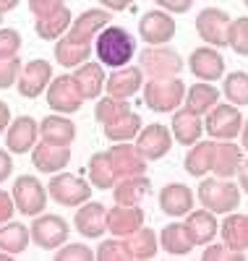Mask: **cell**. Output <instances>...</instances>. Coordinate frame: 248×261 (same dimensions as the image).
<instances>
[{"mask_svg": "<svg viewBox=\"0 0 248 261\" xmlns=\"http://www.w3.org/2000/svg\"><path fill=\"white\" fill-rule=\"evenodd\" d=\"M212 151H214V141H196L193 146H188V154L183 160V170L191 178H204L212 172Z\"/></svg>", "mask_w": 248, "mask_h": 261, "instance_id": "cell-32", "label": "cell"}, {"mask_svg": "<svg viewBox=\"0 0 248 261\" xmlns=\"http://www.w3.org/2000/svg\"><path fill=\"white\" fill-rule=\"evenodd\" d=\"M11 196H13V204H16V212H21V217H37L44 212L47 206V186H42L39 178L34 175H18L13 180V188H11Z\"/></svg>", "mask_w": 248, "mask_h": 261, "instance_id": "cell-8", "label": "cell"}, {"mask_svg": "<svg viewBox=\"0 0 248 261\" xmlns=\"http://www.w3.org/2000/svg\"><path fill=\"white\" fill-rule=\"evenodd\" d=\"M73 21V13L68 11V6H63L60 11L50 13V16H39L34 21V32L39 39H60L65 32H68Z\"/></svg>", "mask_w": 248, "mask_h": 261, "instance_id": "cell-34", "label": "cell"}, {"mask_svg": "<svg viewBox=\"0 0 248 261\" xmlns=\"http://www.w3.org/2000/svg\"><path fill=\"white\" fill-rule=\"evenodd\" d=\"M243 6H245V8H248V0H243Z\"/></svg>", "mask_w": 248, "mask_h": 261, "instance_id": "cell-58", "label": "cell"}, {"mask_svg": "<svg viewBox=\"0 0 248 261\" xmlns=\"http://www.w3.org/2000/svg\"><path fill=\"white\" fill-rule=\"evenodd\" d=\"M172 144H175L172 130L167 125H162V123H149L146 128H141L136 134V149L141 151V157L146 162L162 160L172 149Z\"/></svg>", "mask_w": 248, "mask_h": 261, "instance_id": "cell-13", "label": "cell"}, {"mask_svg": "<svg viewBox=\"0 0 248 261\" xmlns=\"http://www.w3.org/2000/svg\"><path fill=\"white\" fill-rule=\"evenodd\" d=\"M11 258H13L11 253H6V251H0V261H11Z\"/></svg>", "mask_w": 248, "mask_h": 261, "instance_id": "cell-56", "label": "cell"}, {"mask_svg": "<svg viewBox=\"0 0 248 261\" xmlns=\"http://www.w3.org/2000/svg\"><path fill=\"white\" fill-rule=\"evenodd\" d=\"M13 175V160L8 149H0V183H6Z\"/></svg>", "mask_w": 248, "mask_h": 261, "instance_id": "cell-49", "label": "cell"}, {"mask_svg": "<svg viewBox=\"0 0 248 261\" xmlns=\"http://www.w3.org/2000/svg\"><path fill=\"white\" fill-rule=\"evenodd\" d=\"M186 217L188 220L183 225H186V230L191 235L193 246H207L219 235V222H217L214 212H209V209H191Z\"/></svg>", "mask_w": 248, "mask_h": 261, "instance_id": "cell-24", "label": "cell"}, {"mask_svg": "<svg viewBox=\"0 0 248 261\" xmlns=\"http://www.w3.org/2000/svg\"><path fill=\"white\" fill-rule=\"evenodd\" d=\"M39 139L47 144H55V146H71L76 139V123L60 113L47 115L39 123Z\"/></svg>", "mask_w": 248, "mask_h": 261, "instance_id": "cell-26", "label": "cell"}, {"mask_svg": "<svg viewBox=\"0 0 248 261\" xmlns=\"http://www.w3.org/2000/svg\"><path fill=\"white\" fill-rule=\"evenodd\" d=\"M50 199L60 206H81L84 201L92 199V183L73 172H53V178L47 183Z\"/></svg>", "mask_w": 248, "mask_h": 261, "instance_id": "cell-4", "label": "cell"}, {"mask_svg": "<svg viewBox=\"0 0 248 261\" xmlns=\"http://www.w3.org/2000/svg\"><path fill=\"white\" fill-rule=\"evenodd\" d=\"M73 79L79 84V89L84 94V99H97L105 92V65L100 60H86L79 68H73Z\"/></svg>", "mask_w": 248, "mask_h": 261, "instance_id": "cell-25", "label": "cell"}, {"mask_svg": "<svg viewBox=\"0 0 248 261\" xmlns=\"http://www.w3.org/2000/svg\"><path fill=\"white\" fill-rule=\"evenodd\" d=\"M94 258H100V261H126V258H131V251L126 246V238H123V241H120V238H115V241H105L97 248Z\"/></svg>", "mask_w": 248, "mask_h": 261, "instance_id": "cell-41", "label": "cell"}, {"mask_svg": "<svg viewBox=\"0 0 248 261\" xmlns=\"http://www.w3.org/2000/svg\"><path fill=\"white\" fill-rule=\"evenodd\" d=\"M243 160V149L233 141H214L212 151V172L217 178H233Z\"/></svg>", "mask_w": 248, "mask_h": 261, "instance_id": "cell-28", "label": "cell"}, {"mask_svg": "<svg viewBox=\"0 0 248 261\" xmlns=\"http://www.w3.org/2000/svg\"><path fill=\"white\" fill-rule=\"evenodd\" d=\"M29 235H32V243L39 246L42 251H55L60 248L71 235V225L63 220L60 214H50V212H42L37 217H32V225H29Z\"/></svg>", "mask_w": 248, "mask_h": 261, "instance_id": "cell-6", "label": "cell"}, {"mask_svg": "<svg viewBox=\"0 0 248 261\" xmlns=\"http://www.w3.org/2000/svg\"><path fill=\"white\" fill-rule=\"evenodd\" d=\"M201 120H204V130L209 134V139H214V141H233L235 136H240V128H243L245 118L240 115L238 105L217 102Z\"/></svg>", "mask_w": 248, "mask_h": 261, "instance_id": "cell-5", "label": "cell"}, {"mask_svg": "<svg viewBox=\"0 0 248 261\" xmlns=\"http://www.w3.org/2000/svg\"><path fill=\"white\" fill-rule=\"evenodd\" d=\"M11 120H13V118H11V107L0 99V134H6V128H8Z\"/></svg>", "mask_w": 248, "mask_h": 261, "instance_id": "cell-52", "label": "cell"}, {"mask_svg": "<svg viewBox=\"0 0 248 261\" xmlns=\"http://www.w3.org/2000/svg\"><path fill=\"white\" fill-rule=\"evenodd\" d=\"M175 32H178L175 16L162 8L146 11L139 18V37L144 39V45H170Z\"/></svg>", "mask_w": 248, "mask_h": 261, "instance_id": "cell-11", "label": "cell"}, {"mask_svg": "<svg viewBox=\"0 0 248 261\" xmlns=\"http://www.w3.org/2000/svg\"><path fill=\"white\" fill-rule=\"evenodd\" d=\"M18 73H21V58L18 55L0 58V89H11V86H16Z\"/></svg>", "mask_w": 248, "mask_h": 261, "instance_id": "cell-43", "label": "cell"}, {"mask_svg": "<svg viewBox=\"0 0 248 261\" xmlns=\"http://www.w3.org/2000/svg\"><path fill=\"white\" fill-rule=\"evenodd\" d=\"M199 204L214 214H230L240 206V186L230 178H207L199 183Z\"/></svg>", "mask_w": 248, "mask_h": 261, "instance_id": "cell-2", "label": "cell"}, {"mask_svg": "<svg viewBox=\"0 0 248 261\" xmlns=\"http://www.w3.org/2000/svg\"><path fill=\"white\" fill-rule=\"evenodd\" d=\"M228 47H230L235 55L248 58V16H240V18H233V21H230Z\"/></svg>", "mask_w": 248, "mask_h": 261, "instance_id": "cell-40", "label": "cell"}, {"mask_svg": "<svg viewBox=\"0 0 248 261\" xmlns=\"http://www.w3.org/2000/svg\"><path fill=\"white\" fill-rule=\"evenodd\" d=\"M235 175H238V186H240V191L248 193V160H240Z\"/></svg>", "mask_w": 248, "mask_h": 261, "instance_id": "cell-51", "label": "cell"}, {"mask_svg": "<svg viewBox=\"0 0 248 261\" xmlns=\"http://www.w3.org/2000/svg\"><path fill=\"white\" fill-rule=\"evenodd\" d=\"M219 97H222V92L217 89L212 81H196V84H191L186 89V99L183 102H186V107L191 113L204 118L212 107L219 102Z\"/></svg>", "mask_w": 248, "mask_h": 261, "instance_id": "cell-29", "label": "cell"}, {"mask_svg": "<svg viewBox=\"0 0 248 261\" xmlns=\"http://www.w3.org/2000/svg\"><path fill=\"white\" fill-rule=\"evenodd\" d=\"M44 97H47V105L53 113H60V115H73L84 107V94L79 89V84L73 79V73H63V76H53V81L47 84L44 89Z\"/></svg>", "mask_w": 248, "mask_h": 261, "instance_id": "cell-7", "label": "cell"}, {"mask_svg": "<svg viewBox=\"0 0 248 261\" xmlns=\"http://www.w3.org/2000/svg\"><path fill=\"white\" fill-rule=\"evenodd\" d=\"M204 261H214V258H235V261H243L245 258V251H238V248H230L228 243H207L204 253H201Z\"/></svg>", "mask_w": 248, "mask_h": 261, "instance_id": "cell-45", "label": "cell"}, {"mask_svg": "<svg viewBox=\"0 0 248 261\" xmlns=\"http://www.w3.org/2000/svg\"><path fill=\"white\" fill-rule=\"evenodd\" d=\"M157 238H160V248H165L172 256H188L193 251V241H191V235H188L183 222L167 225Z\"/></svg>", "mask_w": 248, "mask_h": 261, "instance_id": "cell-35", "label": "cell"}, {"mask_svg": "<svg viewBox=\"0 0 248 261\" xmlns=\"http://www.w3.org/2000/svg\"><path fill=\"white\" fill-rule=\"evenodd\" d=\"M21 34L11 27H0V58H13L21 53Z\"/></svg>", "mask_w": 248, "mask_h": 261, "instance_id": "cell-44", "label": "cell"}, {"mask_svg": "<svg viewBox=\"0 0 248 261\" xmlns=\"http://www.w3.org/2000/svg\"><path fill=\"white\" fill-rule=\"evenodd\" d=\"M141 71H146L149 79H167V76H178L186 68L183 58L178 50H172L170 45H146L139 55Z\"/></svg>", "mask_w": 248, "mask_h": 261, "instance_id": "cell-9", "label": "cell"}, {"mask_svg": "<svg viewBox=\"0 0 248 261\" xmlns=\"http://www.w3.org/2000/svg\"><path fill=\"white\" fill-rule=\"evenodd\" d=\"M152 191V180L144 175H128V178H118L112 186V196L115 204H141L144 196H149Z\"/></svg>", "mask_w": 248, "mask_h": 261, "instance_id": "cell-30", "label": "cell"}, {"mask_svg": "<svg viewBox=\"0 0 248 261\" xmlns=\"http://www.w3.org/2000/svg\"><path fill=\"white\" fill-rule=\"evenodd\" d=\"M136 0H100V6L102 8H107L110 13H120V11H126V8H131Z\"/></svg>", "mask_w": 248, "mask_h": 261, "instance_id": "cell-50", "label": "cell"}, {"mask_svg": "<svg viewBox=\"0 0 248 261\" xmlns=\"http://www.w3.org/2000/svg\"><path fill=\"white\" fill-rule=\"evenodd\" d=\"M50 81H53V63L42 60V58H34V60L21 65L16 89L24 99H37V97H42L44 89H47Z\"/></svg>", "mask_w": 248, "mask_h": 261, "instance_id": "cell-12", "label": "cell"}, {"mask_svg": "<svg viewBox=\"0 0 248 261\" xmlns=\"http://www.w3.org/2000/svg\"><path fill=\"white\" fill-rule=\"evenodd\" d=\"M154 3H157V8L178 16V13H188L191 6H193V0H154Z\"/></svg>", "mask_w": 248, "mask_h": 261, "instance_id": "cell-47", "label": "cell"}, {"mask_svg": "<svg viewBox=\"0 0 248 261\" xmlns=\"http://www.w3.org/2000/svg\"><path fill=\"white\" fill-rule=\"evenodd\" d=\"M170 130H172V139L180 144V146H193L201 134H204V123H201V115L191 113L188 107H178L172 113V123H170Z\"/></svg>", "mask_w": 248, "mask_h": 261, "instance_id": "cell-23", "label": "cell"}, {"mask_svg": "<svg viewBox=\"0 0 248 261\" xmlns=\"http://www.w3.org/2000/svg\"><path fill=\"white\" fill-rule=\"evenodd\" d=\"M144 86V71L141 65H123V68H112V73L105 79V94L115 99H131Z\"/></svg>", "mask_w": 248, "mask_h": 261, "instance_id": "cell-15", "label": "cell"}, {"mask_svg": "<svg viewBox=\"0 0 248 261\" xmlns=\"http://www.w3.org/2000/svg\"><path fill=\"white\" fill-rule=\"evenodd\" d=\"M219 235L230 248L243 251V214L230 212L228 217H225V222H219Z\"/></svg>", "mask_w": 248, "mask_h": 261, "instance_id": "cell-39", "label": "cell"}, {"mask_svg": "<svg viewBox=\"0 0 248 261\" xmlns=\"http://www.w3.org/2000/svg\"><path fill=\"white\" fill-rule=\"evenodd\" d=\"M13 212H16L13 196H11L8 191H3V188H0V225H3V222H8L11 217H13Z\"/></svg>", "mask_w": 248, "mask_h": 261, "instance_id": "cell-48", "label": "cell"}, {"mask_svg": "<svg viewBox=\"0 0 248 261\" xmlns=\"http://www.w3.org/2000/svg\"><path fill=\"white\" fill-rule=\"evenodd\" d=\"M219 92L230 99V105L245 107L248 105V73L245 71H230L228 76H222V89Z\"/></svg>", "mask_w": 248, "mask_h": 261, "instance_id": "cell-38", "label": "cell"}, {"mask_svg": "<svg viewBox=\"0 0 248 261\" xmlns=\"http://www.w3.org/2000/svg\"><path fill=\"white\" fill-rule=\"evenodd\" d=\"M94 55L105 68H123L136 58V37L126 27L107 24L94 37Z\"/></svg>", "mask_w": 248, "mask_h": 261, "instance_id": "cell-1", "label": "cell"}, {"mask_svg": "<svg viewBox=\"0 0 248 261\" xmlns=\"http://www.w3.org/2000/svg\"><path fill=\"white\" fill-rule=\"evenodd\" d=\"M110 18H112V13L107 8H89L71 21L65 37H71L76 42H94V37L110 24Z\"/></svg>", "mask_w": 248, "mask_h": 261, "instance_id": "cell-19", "label": "cell"}, {"mask_svg": "<svg viewBox=\"0 0 248 261\" xmlns=\"http://www.w3.org/2000/svg\"><path fill=\"white\" fill-rule=\"evenodd\" d=\"M188 71L193 73V79L199 81H219L225 76V58L217 47L204 45V47H196L188 58Z\"/></svg>", "mask_w": 248, "mask_h": 261, "instance_id": "cell-16", "label": "cell"}, {"mask_svg": "<svg viewBox=\"0 0 248 261\" xmlns=\"http://www.w3.org/2000/svg\"><path fill=\"white\" fill-rule=\"evenodd\" d=\"M65 3L63 0H29V11L39 18V16H50L55 11H60Z\"/></svg>", "mask_w": 248, "mask_h": 261, "instance_id": "cell-46", "label": "cell"}, {"mask_svg": "<svg viewBox=\"0 0 248 261\" xmlns=\"http://www.w3.org/2000/svg\"><path fill=\"white\" fill-rule=\"evenodd\" d=\"M144 89V105L152 113H175L186 99V84L178 76H167V79H149Z\"/></svg>", "mask_w": 248, "mask_h": 261, "instance_id": "cell-3", "label": "cell"}, {"mask_svg": "<svg viewBox=\"0 0 248 261\" xmlns=\"http://www.w3.org/2000/svg\"><path fill=\"white\" fill-rule=\"evenodd\" d=\"M144 225L141 204H115L107 209V230L115 238H128Z\"/></svg>", "mask_w": 248, "mask_h": 261, "instance_id": "cell-20", "label": "cell"}, {"mask_svg": "<svg viewBox=\"0 0 248 261\" xmlns=\"http://www.w3.org/2000/svg\"><path fill=\"white\" fill-rule=\"evenodd\" d=\"M107 154L112 160L118 178H128V175H144L146 172V160L141 157V151L136 149V144L128 141H118L107 149Z\"/></svg>", "mask_w": 248, "mask_h": 261, "instance_id": "cell-18", "label": "cell"}, {"mask_svg": "<svg viewBox=\"0 0 248 261\" xmlns=\"http://www.w3.org/2000/svg\"><path fill=\"white\" fill-rule=\"evenodd\" d=\"M230 13L222 8H204L196 16V34L212 47H228V34H230Z\"/></svg>", "mask_w": 248, "mask_h": 261, "instance_id": "cell-10", "label": "cell"}, {"mask_svg": "<svg viewBox=\"0 0 248 261\" xmlns=\"http://www.w3.org/2000/svg\"><path fill=\"white\" fill-rule=\"evenodd\" d=\"M92 258H94V251L84 243H68V246L55 248V261H92Z\"/></svg>", "mask_w": 248, "mask_h": 261, "instance_id": "cell-42", "label": "cell"}, {"mask_svg": "<svg viewBox=\"0 0 248 261\" xmlns=\"http://www.w3.org/2000/svg\"><path fill=\"white\" fill-rule=\"evenodd\" d=\"M73 227L86 241H97L107 230V209L100 201H84L73 214Z\"/></svg>", "mask_w": 248, "mask_h": 261, "instance_id": "cell-17", "label": "cell"}, {"mask_svg": "<svg viewBox=\"0 0 248 261\" xmlns=\"http://www.w3.org/2000/svg\"><path fill=\"white\" fill-rule=\"evenodd\" d=\"M86 180L92 183V188H112L118 180L115 175V167H112V160L107 151H97V154L89 157V165H86Z\"/></svg>", "mask_w": 248, "mask_h": 261, "instance_id": "cell-31", "label": "cell"}, {"mask_svg": "<svg viewBox=\"0 0 248 261\" xmlns=\"http://www.w3.org/2000/svg\"><path fill=\"white\" fill-rule=\"evenodd\" d=\"M29 154H32V165L39 172L53 175V172L65 170V165L71 162V146H55V144H47V141H37Z\"/></svg>", "mask_w": 248, "mask_h": 261, "instance_id": "cell-21", "label": "cell"}, {"mask_svg": "<svg viewBox=\"0 0 248 261\" xmlns=\"http://www.w3.org/2000/svg\"><path fill=\"white\" fill-rule=\"evenodd\" d=\"M139 130H141V118L133 113V110H128L120 118H115V120H110L107 125H102V134L112 144H118V141H133Z\"/></svg>", "mask_w": 248, "mask_h": 261, "instance_id": "cell-36", "label": "cell"}, {"mask_svg": "<svg viewBox=\"0 0 248 261\" xmlns=\"http://www.w3.org/2000/svg\"><path fill=\"white\" fill-rule=\"evenodd\" d=\"M240 149L248 151V120H243V128H240Z\"/></svg>", "mask_w": 248, "mask_h": 261, "instance_id": "cell-54", "label": "cell"}, {"mask_svg": "<svg viewBox=\"0 0 248 261\" xmlns=\"http://www.w3.org/2000/svg\"><path fill=\"white\" fill-rule=\"evenodd\" d=\"M94 53V42H76L71 37H60L55 42V60L63 68H79L81 63H86Z\"/></svg>", "mask_w": 248, "mask_h": 261, "instance_id": "cell-27", "label": "cell"}, {"mask_svg": "<svg viewBox=\"0 0 248 261\" xmlns=\"http://www.w3.org/2000/svg\"><path fill=\"white\" fill-rule=\"evenodd\" d=\"M248 248V214H243V251Z\"/></svg>", "mask_w": 248, "mask_h": 261, "instance_id": "cell-55", "label": "cell"}, {"mask_svg": "<svg viewBox=\"0 0 248 261\" xmlns=\"http://www.w3.org/2000/svg\"><path fill=\"white\" fill-rule=\"evenodd\" d=\"M39 141V123L32 115L13 118L6 128V146L11 154H29Z\"/></svg>", "mask_w": 248, "mask_h": 261, "instance_id": "cell-14", "label": "cell"}, {"mask_svg": "<svg viewBox=\"0 0 248 261\" xmlns=\"http://www.w3.org/2000/svg\"><path fill=\"white\" fill-rule=\"evenodd\" d=\"M18 3H21V0H0V13H11L13 8H18Z\"/></svg>", "mask_w": 248, "mask_h": 261, "instance_id": "cell-53", "label": "cell"}, {"mask_svg": "<svg viewBox=\"0 0 248 261\" xmlns=\"http://www.w3.org/2000/svg\"><path fill=\"white\" fill-rule=\"evenodd\" d=\"M29 243H32L29 225H21V222H13V220L0 225V251L18 256L29 248Z\"/></svg>", "mask_w": 248, "mask_h": 261, "instance_id": "cell-33", "label": "cell"}, {"mask_svg": "<svg viewBox=\"0 0 248 261\" xmlns=\"http://www.w3.org/2000/svg\"><path fill=\"white\" fill-rule=\"evenodd\" d=\"M196 206L193 201V191L186 186V183H167L162 191H160V209L178 220V217H186L191 209Z\"/></svg>", "mask_w": 248, "mask_h": 261, "instance_id": "cell-22", "label": "cell"}, {"mask_svg": "<svg viewBox=\"0 0 248 261\" xmlns=\"http://www.w3.org/2000/svg\"><path fill=\"white\" fill-rule=\"evenodd\" d=\"M126 246L131 251V258H154L157 248H160V238H157L154 230L141 225L136 232H131L126 238Z\"/></svg>", "mask_w": 248, "mask_h": 261, "instance_id": "cell-37", "label": "cell"}, {"mask_svg": "<svg viewBox=\"0 0 248 261\" xmlns=\"http://www.w3.org/2000/svg\"><path fill=\"white\" fill-rule=\"evenodd\" d=\"M0 27H3V13H0Z\"/></svg>", "mask_w": 248, "mask_h": 261, "instance_id": "cell-57", "label": "cell"}]
</instances>
